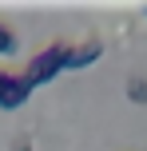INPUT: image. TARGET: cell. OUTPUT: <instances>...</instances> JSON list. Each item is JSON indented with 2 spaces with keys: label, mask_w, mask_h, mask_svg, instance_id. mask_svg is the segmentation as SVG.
Returning <instances> with one entry per match:
<instances>
[{
  "label": "cell",
  "mask_w": 147,
  "mask_h": 151,
  "mask_svg": "<svg viewBox=\"0 0 147 151\" xmlns=\"http://www.w3.org/2000/svg\"><path fill=\"white\" fill-rule=\"evenodd\" d=\"M64 64H68V44L64 40H56V44H48L44 52H36L28 64H24V72H20V80H24V88H40V83H48V80H56V76L64 72Z\"/></svg>",
  "instance_id": "cell-1"
},
{
  "label": "cell",
  "mask_w": 147,
  "mask_h": 151,
  "mask_svg": "<svg viewBox=\"0 0 147 151\" xmlns=\"http://www.w3.org/2000/svg\"><path fill=\"white\" fill-rule=\"evenodd\" d=\"M28 96H32V91L24 88V80H20V76H16V72H8V68H0V107H4V111L20 107Z\"/></svg>",
  "instance_id": "cell-2"
},
{
  "label": "cell",
  "mask_w": 147,
  "mask_h": 151,
  "mask_svg": "<svg viewBox=\"0 0 147 151\" xmlns=\"http://www.w3.org/2000/svg\"><path fill=\"white\" fill-rule=\"evenodd\" d=\"M103 56V40H80V44H68V64L64 72H76V68H87Z\"/></svg>",
  "instance_id": "cell-3"
},
{
  "label": "cell",
  "mask_w": 147,
  "mask_h": 151,
  "mask_svg": "<svg viewBox=\"0 0 147 151\" xmlns=\"http://www.w3.org/2000/svg\"><path fill=\"white\" fill-rule=\"evenodd\" d=\"M127 99L131 104H147V76H127Z\"/></svg>",
  "instance_id": "cell-4"
},
{
  "label": "cell",
  "mask_w": 147,
  "mask_h": 151,
  "mask_svg": "<svg viewBox=\"0 0 147 151\" xmlns=\"http://www.w3.org/2000/svg\"><path fill=\"white\" fill-rule=\"evenodd\" d=\"M16 48H20L16 32L8 28V24H0V56H16Z\"/></svg>",
  "instance_id": "cell-5"
},
{
  "label": "cell",
  "mask_w": 147,
  "mask_h": 151,
  "mask_svg": "<svg viewBox=\"0 0 147 151\" xmlns=\"http://www.w3.org/2000/svg\"><path fill=\"white\" fill-rule=\"evenodd\" d=\"M8 151H32V139H28V135L20 131V135H12V143H8Z\"/></svg>",
  "instance_id": "cell-6"
}]
</instances>
